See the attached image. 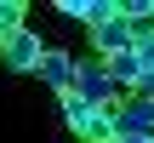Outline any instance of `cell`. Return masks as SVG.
<instances>
[{
    "label": "cell",
    "mask_w": 154,
    "mask_h": 143,
    "mask_svg": "<svg viewBox=\"0 0 154 143\" xmlns=\"http://www.w3.org/2000/svg\"><path fill=\"white\" fill-rule=\"evenodd\" d=\"M40 57H46V46H40V34H34L29 23L0 46V63H6V69H17V75H34V69H40Z\"/></svg>",
    "instance_id": "obj_3"
},
{
    "label": "cell",
    "mask_w": 154,
    "mask_h": 143,
    "mask_svg": "<svg viewBox=\"0 0 154 143\" xmlns=\"http://www.w3.org/2000/svg\"><path fill=\"white\" fill-rule=\"evenodd\" d=\"M114 143H154V138H114Z\"/></svg>",
    "instance_id": "obj_9"
},
{
    "label": "cell",
    "mask_w": 154,
    "mask_h": 143,
    "mask_svg": "<svg viewBox=\"0 0 154 143\" xmlns=\"http://www.w3.org/2000/svg\"><path fill=\"white\" fill-rule=\"evenodd\" d=\"M114 132L120 138H154V103L149 97H126L114 109Z\"/></svg>",
    "instance_id": "obj_6"
},
{
    "label": "cell",
    "mask_w": 154,
    "mask_h": 143,
    "mask_svg": "<svg viewBox=\"0 0 154 143\" xmlns=\"http://www.w3.org/2000/svg\"><path fill=\"white\" fill-rule=\"evenodd\" d=\"M23 17H29V6H23V0H0V46L23 29Z\"/></svg>",
    "instance_id": "obj_8"
},
{
    "label": "cell",
    "mask_w": 154,
    "mask_h": 143,
    "mask_svg": "<svg viewBox=\"0 0 154 143\" xmlns=\"http://www.w3.org/2000/svg\"><path fill=\"white\" fill-rule=\"evenodd\" d=\"M131 46H137V34H131L126 11H114L109 23H97V29H91V57H114V52H131Z\"/></svg>",
    "instance_id": "obj_5"
},
{
    "label": "cell",
    "mask_w": 154,
    "mask_h": 143,
    "mask_svg": "<svg viewBox=\"0 0 154 143\" xmlns=\"http://www.w3.org/2000/svg\"><path fill=\"white\" fill-rule=\"evenodd\" d=\"M74 92L91 103V109H120L126 103V92L109 80V63L103 57H80V75H74Z\"/></svg>",
    "instance_id": "obj_2"
},
{
    "label": "cell",
    "mask_w": 154,
    "mask_h": 143,
    "mask_svg": "<svg viewBox=\"0 0 154 143\" xmlns=\"http://www.w3.org/2000/svg\"><path fill=\"white\" fill-rule=\"evenodd\" d=\"M63 120H69V132L80 143H114L120 132H114V109H91L80 92H69L63 97Z\"/></svg>",
    "instance_id": "obj_1"
},
{
    "label": "cell",
    "mask_w": 154,
    "mask_h": 143,
    "mask_svg": "<svg viewBox=\"0 0 154 143\" xmlns=\"http://www.w3.org/2000/svg\"><path fill=\"white\" fill-rule=\"evenodd\" d=\"M57 11L74 17V23H86V29H97V23H109V17L120 11V0H63Z\"/></svg>",
    "instance_id": "obj_7"
},
{
    "label": "cell",
    "mask_w": 154,
    "mask_h": 143,
    "mask_svg": "<svg viewBox=\"0 0 154 143\" xmlns=\"http://www.w3.org/2000/svg\"><path fill=\"white\" fill-rule=\"evenodd\" d=\"M34 75H40L57 97H69V92H74V75H80V57H74V52H63V46H46V57H40V69H34Z\"/></svg>",
    "instance_id": "obj_4"
}]
</instances>
